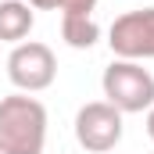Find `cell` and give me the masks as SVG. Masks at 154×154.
Here are the masks:
<instances>
[{
	"mask_svg": "<svg viewBox=\"0 0 154 154\" xmlns=\"http://www.w3.org/2000/svg\"><path fill=\"white\" fill-rule=\"evenodd\" d=\"M47 147V108L29 93L0 100V154H43Z\"/></svg>",
	"mask_w": 154,
	"mask_h": 154,
	"instance_id": "cell-1",
	"label": "cell"
},
{
	"mask_svg": "<svg viewBox=\"0 0 154 154\" xmlns=\"http://www.w3.org/2000/svg\"><path fill=\"white\" fill-rule=\"evenodd\" d=\"M100 86H104L108 104L118 108L122 115H140V111H151L154 108V75L140 61H122V57H115L104 68Z\"/></svg>",
	"mask_w": 154,
	"mask_h": 154,
	"instance_id": "cell-2",
	"label": "cell"
},
{
	"mask_svg": "<svg viewBox=\"0 0 154 154\" xmlns=\"http://www.w3.org/2000/svg\"><path fill=\"white\" fill-rule=\"evenodd\" d=\"M108 47L122 61H151L154 57V7H136L118 14L108 29Z\"/></svg>",
	"mask_w": 154,
	"mask_h": 154,
	"instance_id": "cell-3",
	"label": "cell"
},
{
	"mask_svg": "<svg viewBox=\"0 0 154 154\" xmlns=\"http://www.w3.org/2000/svg\"><path fill=\"white\" fill-rule=\"evenodd\" d=\"M122 111L111 108L108 100H93V104H82L75 115V140L82 151L90 154H108L122 143Z\"/></svg>",
	"mask_w": 154,
	"mask_h": 154,
	"instance_id": "cell-4",
	"label": "cell"
},
{
	"mask_svg": "<svg viewBox=\"0 0 154 154\" xmlns=\"http://www.w3.org/2000/svg\"><path fill=\"white\" fill-rule=\"evenodd\" d=\"M57 75V57L47 43H36V39H25L11 50L7 57V79L22 90V93H39L47 90Z\"/></svg>",
	"mask_w": 154,
	"mask_h": 154,
	"instance_id": "cell-5",
	"label": "cell"
},
{
	"mask_svg": "<svg viewBox=\"0 0 154 154\" xmlns=\"http://www.w3.org/2000/svg\"><path fill=\"white\" fill-rule=\"evenodd\" d=\"M36 14L25 0H0V43H25V36L32 32Z\"/></svg>",
	"mask_w": 154,
	"mask_h": 154,
	"instance_id": "cell-6",
	"label": "cell"
},
{
	"mask_svg": "<svg viewBox=\"0 0 154 154\" xmlns=\"http://www.w3.org/2000/svg\"><path fill=\"white\" fill-rule=\"evenodd\" d=\"M61 39L75 50H90L100 39V25L93 18H61Z\"/></svg>",
	"mask_w": 154,
	"mask_h": 154,
	"instance_id": "cell-7",
	"label": "cell"
},
{
	"mask_svg": "<svg viewBox=\"0 0 154 154\" xmlns=\"http://www.w3.org/2000/svg\"><path fill=\"white\" fill-rule=\"evenodd\" d=\"M32 11H61V18H93L97 0H25Z\"/></svg>",
	"mask_w": 154,
	"mask_h": 154,
	"instance_id": "cell-8",
	"label": "cell"
},
{
	"mask_svg": "<svg viewBox=\"0 0 154 154\" xmlns=\"http://www.w3.org/2000/svg\"><path fill=\"white\" fill-rule=\"evenodd\" d=\"M147 136H151V140H154V108H151V111H147Z\"/></svg>",
	"mask_w": 154,
	"mask_h": 154,
	"instance_id": "cell-9",
	"label": "cell"
}]
</instances>
